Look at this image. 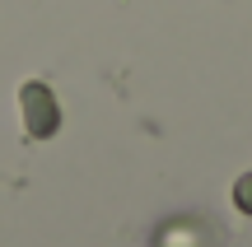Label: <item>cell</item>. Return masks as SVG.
I'll return each mask as SVG.
<instances>
[{"label":"cell","instance_id":"6da1fadb","mask_svg":"<svg viewBox=\"0 0 252 247\" xmlns=\"http://www.w3.org/2000/svg\"><path fill=\"white\" fill-rule=\"evenodd\" d=\"M19 108H24V131L33 140L56 136V126H61V108H56V93L47 89V84L28 80L24 89H19Z\"/></svg>","mask_w":252,"mask_h":247},{"label":"cell","instance_id":"7a4b0ae2","mask_svg":"<svg viewBox=\"0 0 252 247\" xmlns=\"http://www.w3.org/2000/svg\"><path fill=\"white\" fill-rule=\"evenodd\" d=\"M154 247H206V229L196 220H168L154 238Z\"/></svg>","mask_w":252,"mask_h":247},{"label":"cell","instance_id":"3957f363","mask_svg":"<svg viewBox=\"0 0 252 247\" xmlns=\"http://www.w3.org/2000/svg\"><path fill=\"white\" fill-rule=\"evenodd\" d=\"M229 201H234V210L243 215V220H252V168L238 173V182L229 187Z\"/></svg>","mask_w":252,"mask_h":247}]
</instances>
